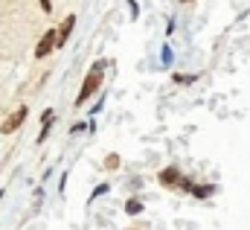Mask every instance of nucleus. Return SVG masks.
<instances>
[{
	"label": "nucleus",
	"mask_w": 250,
	"mask_h": 230,
	"mask_svg": "<svg viewBox=\"0 0 250 230\" xmlns=\"http://www.w3.org/2000/svg\"><path fill=\"white\" fill-rule=\"evenodd\" d=\"M41 122L50 125V122H53V111H44V114H41Z\"/></svg>",
	"instance_id": "nucleus-11"
},
{
	"label": "nucleus",
	"mask_w": 250,
	"mask_h": 230,
	"mask_svg": "<svg viewBox=\"0 0 250 230\" xmlns=\"http://www.w3.org/2000/svg\"><path fill=\"white\" fill-rule=\"evenodd\" d=\"M175 82H178V85H189V82H195V76H184V73H178Z\"/></svg>",
	"instance_id": "nucleus-9"
},
{
	"label": "nucleus",
	"mask_w": 250,
	"mask_h": 230,
	"mask_svg": "<svg viewBox=\"0 0 250 230\" xmlns=\"http://www.w3.org/2000/svg\"><path fill=\"white\" fill-rule=\"evenodd\" d=\"M131 230H146V228H143V225H134V228H131Z\"/></svg>",
	"instance_id": "nucleus-15"
},
{
	"label": "nucleus",
	"mask_w": 250,
	"mask_h": 230,
	"mask_svg": "<svg viewBox=\"0 0 250 230\" xmlns=\"http://www.w3.org/2000/svg\"><path fill=\"white\" fill-rule=\"evenodd\" d=\"M117 166H120V155H108V158H105V169H111V172H114Z\"/></svg>",
	"instance_id": "nucleus-8"
},
{
	"label": "nucleus",
	"mask_w": 250,
	"mask_h": 230,
	"mask_svg": "<svg viewBox=\"0 0 250 230\" xmlns=\"http://www.w3.org/2000/svg\"><path fill=\"white\" fill-rule=\"evenodd\" d=\"M73 26H76V15H67L62 21V26L56 29V50L67 44V38H70V32H73Z\"/></svg>",
	"instance_id": "nucleus-3"
},
{
	"label": "nucleus",
	"mask_w": 250,
	"mask_h": 230,
	"mask_svg": "<svg viewBox=\"0 0 250 230\" xmlns=\"http://www.w3.org/2000/svg\"><path fill=\"white\" fill-rule=\"evenodd\" d=\"M102 76H105V61H96L93 67H90V73H87V79H84V85H82V91H79V96H76V108L79 105H84L99 88H102Z\"/></svg>",
	"instance_id": "nucleus-1"
},
{
	"label": "nucleus",
	"mask_w": 250,
	"mask_h": 230,
	"mask_svg": "<svg viewBox=\"0 0 250 230\" xmlns=\"http://www.w3.org/2000/svg\"><path fill=\"white\" fill-rule=\"evenodd\" d=\"M181 3H192V0H181Z\"/></svg>",
	"instance_id": "nucleus-16"
},
{
	"label": "nucleus",
	"mask_w": 250,
	"mask_h": 230,
	"mask_svg": "<svg viewBox=\"0 0 250 230\" xmlns=\"http://www.w3.org/2000/svg\"><path fill=\"white\" fill-rule=\"evenodd\" d=\"M160 184H163V186H178V184H181V172H178L175 166L163 169V172H160Z\"/></svg>",
	"instance_id": "nucleus-5"
},
{
	"label": "nucleus",
	"mask_w": 250,
	"mask_h": 230,
	"mask_svg": "<svg viewBox=\"0 0 250 230\" xmlns=\"http://www.w3.org/2000/svg\"><path fill=\"white\" fill-rule=\"evenodd\" d=\"M38 3H41V9H44V12H50V9H53V6H50V0H38Z\"/></svg>",
	"instance_id": "nucleus-14"
},
{
	"label": "nucleus",
	"mask_w": 250,
	"mask_h": 230,
	"mask_svg": "<svg viewBox=\"0 0 250 230\" xmlns=\"http://www.w3.org/2000/svg\"><path fill=\"white\" fill-rule=\"evenodd\" d=\"M26 111H29V108H23V105H21L18 111H12V114L3 119V125H0V134H12L15 128H21V122L26 119Z\"/></svg>",
	"instance_id": "nucleus-2"
},
{
	"label": "nucleus",
	"mask_w": 250,
	"mask_h": 230,
	"mask_svg": "<svg viewBox=\"0 0 250 230\" xmlns=\"http://www.w3.org/2000/svg\"><path fill=\"white\" fill-rule=\"evenodd\" d=\"M102 192H108V184H102V186H96V189H93V195H90V198H99V195H102Z\"/></svg>",
	"instance_id": "nucleus-10"
},
{
	"label": "nucleus",
	"mask_w": 250,
	"mask_h": 230,
	"mask_svg": "<svg viewBox=\"0 0 250 230\" xmlns=\"http://www.w3.org/2000/svg\"><path fill=\"white\" fill-rule=\"evenodd\" d=\"M163 61H166V64H172V50H169V47H163Z\"/></svg>",
	"instance_id": "nucleus-13"
},
{
	"label": "nucleus",
	"mask_w": 250,
	"mask_h": 230,
	"mask_svg": "<svg viewBox=\"0 0 250 230\" xmlns=\"http://www.w3.org/2000/svg\"><path fill=\"white\" fill-rule=\"evenodd\" d=\"M125 213L140 216V213H143V201H140V198H128V201H125Z\"/></svg>",
	"instance_id": "nucleus-6"
},
{
	"label": "nucleus",
	"mask_w": 250,
	"mask_h": 230,
	"mask_svg": "<svg viewBox=\"0 0 250 230\" xmlns=\"http://www.w3.org/2000/svg\"><path fill=\"white\" fill-rule=\"evenodd\" d=\"M47 134H50V125H44V128H41V134H38V143H44V140H47Z\"/></svg>",
	"instance_id": "nucleus-12"
},
{
	"label": "nucleus",
	"mask_w": 250,
	"mask_h": 230,
	"mask_svg": "<svg viewBox=\"0 0 250 230\" xmlns=\"http://www.w3.org/2000/svg\"><path fill=\"white\" fill-rule=\"evenodd\" d=\"M53 47H56V29H50V32L41 38V44L35 47V58H47L53 53Z\"/></svg>",
	"instance_id": "nucleus-4"
},
{
	"label": "nucleus",
	"mask_w": 250,
	"mask_h": 230,
	"mask_svg": "<svg viewBox=\"0 0 250 230\" xmlns=\"http://www.w3.org/2000/svg\"><path fill=\"white\" fill-rule=\"evenodd\" d=\"M192 192H195L198 198H209V195L215 192V186H212V184H207V186H192Z\"/></svg>",
	"instance_id": "nucleus-7"
}]
</instances>
